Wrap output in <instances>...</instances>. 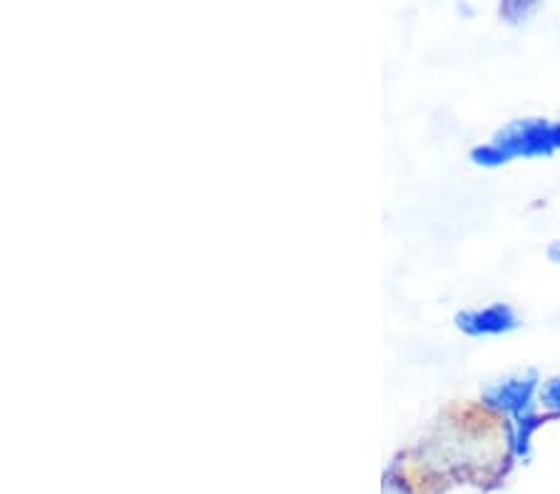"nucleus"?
<instances>
[{"instance_id": "obj_1", "label": "nucleus", "mask_w": 560, "mask_h": 494, "mask_svg": "<svg viewBox=\"0 0 560 494\" xmlns=\"http://www.w3.org/2000/svg\"><path fill=\"white\" fill-rule=\"evenodd\" d=\"M548 400H550V404H558V407H560V380H556L553 384H550Z\"/></svg>"}, {"instance_id": "obj_2", "label": "nucleus", "mask_w": 560, "mask_h": 494, "mask_svg": "<svg viewBox=\"0 0 560 494\" xmlns=\"http://www.w3.org/2000/svg\"><path fill=\"white\" fill-rule=\"evenodd\" d=\"M553 138H556V142H558V146H560V128L553 133Z\"/></svg>"}]
</instances>
